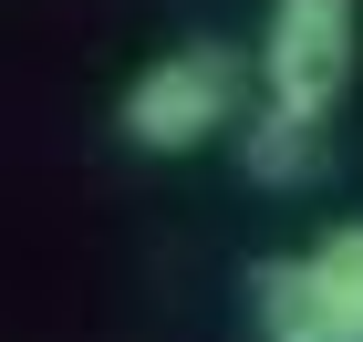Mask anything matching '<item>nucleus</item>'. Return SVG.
<instances>
[{
	"instance_id": "f257e3e1",
	"label": "nucleus",
	"mask_w": 363,
	"mask_h": 342,
	"mask_svg": "<svg viewBox=\"0 0 363 342\" xmlns=\"http://www.w3.org/2000/svg\"><path fill=\"white\" fill-rule=\"evenodd\" d=\"M250 84H259V52H228V42H167L135 84L114 93V135L135 156H197L250 125Z\"/></svg>"
},
{
	"instance_id": "f03ea898",
	"label": "nucleus",
	"mask_w": 363,
	"mask_h": 342,
	"mask_svg": "<svg viewBox=\"0 0 363 342\" xmlns=\"http://www.w3.org/2000/svg\"><path fill=\"white\" fill-rule=\"evenodd\" d=\"M250 342H363V218L311 249H270L239 290Z\"/></svg>"
},
{
	"instance_id": "7ed1b4c3",
	"label": "nucleus",
	"mask_w": 363,
	"mask_h": 342,
	"mask_svg": "<svg viewBox=\"0 0 363 342\" xmlns=\"http://www.w3.org/2000/svg\"><path fill=\"white\" fill-rule=\"evenodd\" d=\"M363 73V0H270L259 11V93L291 114H322Z\"/></svg>"
},
{
	"instance_id": "20e7f679",
	"label": "nucleus",
	"mask_w": 363,
	"mask_h": 342,
	"mask_svg": "<svg viewBox=\"0 0 363 342\" xmlns=\"http://www.w3.org/2000/svg\"><path fill=\"white\" fill-rule=\"evenodd\" d=\"M228 145H239L250 187H311V176H322V114H291V104H270V93L250 104V125Z\"/></svg>"
}]
</instances>
